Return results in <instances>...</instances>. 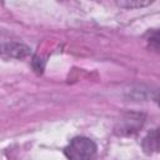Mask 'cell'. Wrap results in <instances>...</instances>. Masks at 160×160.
I'll return each mask as SVG.
<instances>
[{
  "label": "cell",
  "instance_id": "6da1fadb",
  "mask_svg": "<svg viewBox=\"0 0 160 160\" xmlns=\"http://www.w3.org/2000/svg\"><path fill=\"white\" fill-rule=\"evenodd\" d=\"M98 152L96 144L85 136H76L64 149L69 160H94Z\"/></svg>",
  "mask_w": 160,
  "mask_h": 160
},
{
  "label": "cell",
  "instance_id": "7a4b0ae2",
  "mask_svg": "<svg viewBox=\"0 0 160 160\" xmlns=\"http://www.w3.org/2000/svg\"><path fill=\"white\" fill-rule=\"evenodd\" d=\"M151 1H120L118 2L120 6H125V8H141L145 5H149Z\"/></svg>",
  "mask_w": 160,
  "mask_h": 160
}]
</instances>
